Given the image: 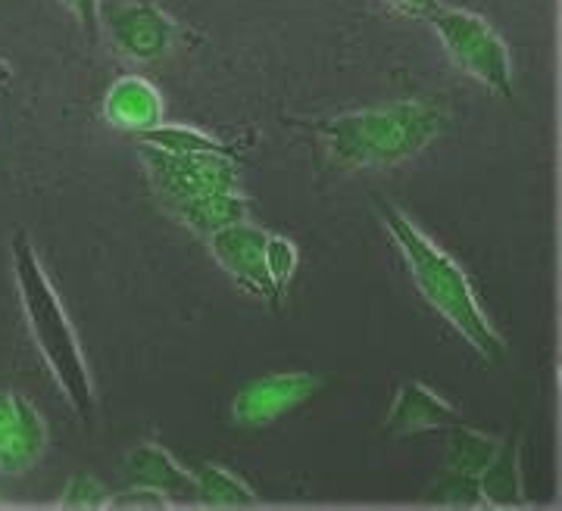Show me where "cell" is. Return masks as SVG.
Returning a JSON list of instances; mask_svg holds the SVG:
<instances>
[{"mask_svg":"<svg viewBox=\"0 0 562 511\" xmlns=\"http://www.w3.org/2000/svg\"><path fill=\"white\" fill-rule=\"evenodd\" d=\"M443 110L431 100H397L347 116H331L313 128L325 162L338 172L391 169L419 157L443 132Z\"/></svg>","mask_w":562,"mask_h":511,"instance_id":"obj_1","label":"cell"},{"mask_svg":"<svg viewBox=\"0 0 562 511\" xmlns=\"http://www.w3.org/2000/svg\"><path fill=\"white\" fill-rule=\"evenodd\" d=\"M382 222L387 235L394 240L397 253L403 256L409 277L416 284L422 299L443 318L457 334L482 355L487 365H497L503 359V340L494 331L491 318L484 315L479 296L472 291L469 277L460 269V262L450 253H443L441 247L431 237L422 231L413 218L403 209L382 203Z\"/></svg>","mask_w":562,"mask_h":511,"instance_id":"obj_2","label":"cell"},{"mask_svg":"<svg viewBox=\"0 0 562 511\" xmlns=\"http://www.w3.org/2000/svg\"><path fill=\"white\" fill-rule=\"evenodd\" d=\"M13 275H16V287H20L22 313L29 321V331L35 337L38 353L44 355L57 387L69 399L76 415L91 421L94 409H98V396H94V381H91L88 362L81 353L79 337H76V328L63 309L50 277L41 265L38 250L22 231L13 237Z\"/></svg>","mask_w":562,"mask_h":511,"instance_id":"obj_3","label":"cell"},{"mask_svg":"<svg viewBox=\"0 0 562 511\" xmlns=\"http://www.w3.org/2000/svg\"><path fill=\"white\" fill-rule=\"evenodd\" d=\"M431 25L438 32L447 57L453 59L460 72L484 84L497 98H513V59L487 20L469 10H435Z\"/></svg>","mask_w":562,"mask_h":511,"instance_id":"obj_4","label":"cell"},{"mask_svg":"<svg viewBox=\"0 0 562 511\" xmlns=\"http://www.w3.org/2000/svg\"><path fill=\"white\" fill-rule=\"evenodd\" d=\"M144 166L157 194H162L169 203L206 191L238 188V169L228 154H166L144 147Z\"/></svg>","mask_w":562,"mask_h":511,"instance_id":"obj_5","label":"cell"},{"mask_svg":"<svg viewBox=\"0 0 562 511\" xmlns=\"http://www.w3.org/2000/svg\"><path fill=\"white\" fill-rule=\"evenodd\" d=\"M319 390V377L310 372H279L250 381L232 399V421L247 431H260L294 412Z\"/></svg>","mask_w":562,"mask_h":511,"instance_id":"obj_6","label":"cell"},{"mask_svg":"<svg viewBox=\"0 0 562 511\" xmlns=\"http://www.w3.org/2000/svg\"><path fill=\"white\" fill-rule=\"evenodd\" d=\"M106 32L116 44V50L135 63L162 59L176 44V22L150 0H128V3L113 7L106 20Z\"/></svg>","mask_w":562,"mask_h":511,"instance_id":"obj_7","label":"cell"},{"mask_svg":"<svg viewBox=\"0 0 562 511\" xmlns=\"http://www.w3.org/2000/svg\"><path fill=\"white\" fill-rule=\"evenodd\" d=\"M210 250H213V259L225 269V275L235 277L247 294L279 306L281 296L276 294L272 277L266 272V231L262 228L250 222L228 225L216 235H210Z\"/></svg>","mask_w":562,"mask_h":511,"instance_id":"obj_8","label":"cell"},{"mask_svg":"<svg viewBox=\"0 0 562 511\" xmlns=\"http://www.w3.org/2000/svg\"><path fill=\"white\" fill-rule=\"evenodd\" d=\"M47 446L41 412L20 394H0V474H25Z\"/></svg>","mask_w":562,"mask_h":511,"instance_id":"obj_9","label":"cell"},{"mask_svg":"<svg viewBox=\"0 0 562 511\" xmlns=\"http://www.w3.org/2000/svg\"><path fill=\"white\" fill-rule=\"evenodd\" d=\"M457 421L460 412L441 394H435L419 381H406L394 394L384 428L391 436H413L422 431H447Z\"/></svg>","mask_w":562,"mask_h":511,"instance_id":"obj_10","label":"cell"},{"mask_svg":"<svg viewBox=\"0 0 562 511\" xmlns=\"http://www.w3.org/2000/svg\"><path fill=\"white\" fill-rule=\"evenodd\" d=\"M162 106L160 91L140 76H122L120 81H113V88L106 91L103 100V116L110 125H116L122 132H147L154 125H160Z\"/></svg>","mask_w":562,"mask_h":511,"instance_id":"obj_11","label":"cell"},{"mask_svg":"<svg viewBox=\"0 0 562 511\" xmlns=\"http://www.w3.org/2000/svg\"><path fill=\"white\" fill-rule=\"evenodd\" d=\"M122 474L128 480V487H144L166 496V499H184L194 496V474H188L176 462V455L166 453L162 446L144 443L135 446L125 455Z\"/></svg>","mask_w":562,"mask_h":511,"instance_id":"obj_12","label":"cell"},{"mask_svg":"<svg viewBox=\"0 0 562 511\" xmlns=\"http://www.w3.org/2000/svg\"><path fill=\"white\" fill-rule=\"evenodd\" d=\"M169 209L176 213L181 225H188L198 235H216L228 225L247 222L250 216V200L235 191H206V194H194V197L172 200Z\"/></svg>","mask_w":562,"mask_h":511,"instance_id":"obj_13","label":"cell"},{"mask_svg":"<svg viewBox=\"0 0 562 511\" xmlns=\"http://www.w3.org/2000/svg\"><path fill=\"white\" fill-rule=\"evenodd\" d=\"M479 492L484 506L494 509H513L522 506L525 484H522V443L519 436L506 440L497 446L494 458L487 462L479 474Z\"/></svg>","mask_w":562,"mask_h":511,"instance_id":"obj_14","label":"cell"},{"mask_svg":"<svg viewBox=\"0 0 562 511\" xmlns=\"http://www.w3.org/2000/svg\"><path fill=\"white\" fill-rule=\"evenodd\" d=\"M194 496L213 509H254L260 502L257 492L220 465H201L194 472Z\"/></svg>","mask_w":562,"mask_h":511,"instance_id":"obj_15","label":"cell"},{"mask_svg":"<svg viewBox=\"0 0 562 511\" xmlns=\"http://www.w3.org/2000/svg\"><path fill=\"white\" fill-rule=\"evenodd\" d=\"M501 446V440L487 436V433L475 431V428H465L462 421L447 428V468L450 472L462 474H482V468L494 458Z\"/></svg>","mask_w":562,"mask_h":511,"instance_id":"obj_16","label":"cell"},{"mask_svg":"<svg viewBox=\"0 0 562 511\" xmlns=\"http://www.w3.org/2000/svg\"><path fill=\"white\" fill-rule=\"evenodd\" d=\"M144 147H154V150H166V154H228L232 150L222 144V140L203 135L198 128H188V125H154L147 132H140Z\"/></svg>","mask_w":562,"mask_h":511,"instance_id":"obj_17","label":"cell"},{"mask_svg":"<svg viewBox=\"0 0 562 511\" xmlns=\"http://www.w3.org/2000/svg\"><path fill=\"white\" fill-rule=\"evenodd\" d=\"M425 502L428 506H443V509H475V506H484L482 492H479V477L447 468L425 490Z\"/></svg>","mask_w":562,"mask_h":511,"instance_id":"obj_18","label":"cell"},{"mask_svg":"<svg viewBox=\"0 0 562 511\" xmlns=\"http://www.w3.org/2000/svg\"><path fill=\"white\" fill-rule=\"evenodd\" d=\"M301 265V256H297V247L281 235H266V272L272 277V287L276 294L284 296L291 277Z\"/></svg>","mask_w":562,"mask_h":511,"instance_id":"obj_19","label":"cell"},{"mask_svg":"<svg viewBox=\"0 0 562 511\" xmlns=\"http://www.w3.org/2000/svg\"><path fill=\"white\" fill-rule=\"evenodd\" d=\"M110 502V492L103 490L101 480H94V477H88V474H76L69 484H66V490H63V502L66 509H103Z\"/></svg>","mask_w":562,"mask_h":511,"instance_id":"obj_20","label":"cell"},{"mask_svg":"<svg viewBox=\"0 0 562 511\" xmlns=\"http://www.w3.org/2000/svg\"><path fill=\"white\" fill-rule=\"evenodd\" d=\"M69 10H72V16L79 20L81 32H85V38L88 44H98L101 41V25H103V0H63Z\"/></svg>","mask_w":562,"mask_h":511,"instance_id":"obj_21","label":"cell"},{"mask_svg":"<svg viewBox=\"0 0 562 511\" xmlns=\"http://www.w3.org/2000/svg\"><path fill=\"white\" fill-rule=\"evenodd\" d=\"M169 499L160 496V492L154 490H144V487H132V490H125L116 499H110L106 506H116V509H162Z\"/></svg>","mask_w":562,"mask_h":511,"instance_id":"obj_22","label":"cell"},{"mask_svg":"<svg viewBox=\"0 0 562 511\" xmlns=\"http://www.w3.org/2000/svg\"><path fill=\"white\" fill-rule=\"evenodd\" d=\"M403 20H431L435 10H441V0H384Z\"/></svg>","mask_w":562,"mask_h":511,"instance_id":"obj_23","label":"cell"}]
</instances>
